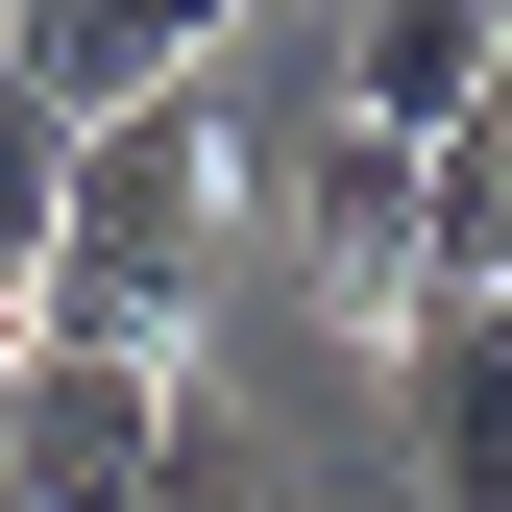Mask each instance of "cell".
I'll list each match as a JSON object with an SVG mask.
<instances>
[{"instance_id":"obj_1","label":"cell","mask_w":512,"mask_h":512,"mask_svg":"<svg viewBox=\"0 0 512 512\" xmlns=\"http://www.w3.org/2000/svg\"><path fill=\"white\" fill-rule=\"evenodd\" d=\"M220 244H244V122L171 74V98H98L74 122V196H49V269H25V342H196V293H220Z\"/></svg>"},{"instance_id":"obj_2","label":"cell","mask_w":512,"mask_h":512,"mask_svg":"<svg viewBox=\"0 0 512 512\" xmlns=\"http://www.w3.org/2000/svg\"><path fill=\"white\" fill-rule=\"evenodd\" d=\"M147 464H171L147 342H25L0 366V512H147Z\"/></svg>"},{"instance_id":"obj_3","label":"cell","mask_w":512,"mask_h":512,"mask_svg":"<svg viewBox=\"0 0 512 512\" xmlns=\"http://www.w3.org/2000/svg\"><path fill=\"white\" fill-rule=\"evenodd\" d=\"M391 439H415V512H512V293L464 269L391 293Z\"/></svg>"},{"instance_id":"obj_4","label":"cell","mask_w":512,"mask_h":512,"mask_svg":"<svg viewBox=\"0 0 512 512\" xmlns=\"http://www.w3.org/2000/svg\"><path fill=\"white\" fill-rule=\"evenodd\" d=\"M244 220H293V269L342 293V317H391V293H415V147H391V122L244 147Z\"/></svg>"},{"instance_id":"obj_5","label":"cell","mask_w":512,"mask_h":512,"mask_svg":"<svg viewBox=\"0 0 512 512\" xmlns=\"http://www.w3.org/2000/svg\"><path fill=\"white\" fill-rule=\"evenodd\" d=\"M220 25H244V0H0V49H25V74L74 98V122H98V98H171Z\"/></svg>"},{"instance_id":"obj_6","label":"cell","mask_w":512,"mask_h":512,"mask_svg":"<svg viewBox=\"0 0 512 512\" xmlns=\"http://www.w3.org/2000/svg\"><path fill=\"white\" fill-rule=\"evenodd\" d=\"M464 98H488V0H342V122L439 147Z\"/></svg>"},{"instance_id":"obj_7","label":"cell","mask_w":512,"mask_h":512,"mask_svg":"<svg viewBox=\"0 0 512 512\" xmlns=\"http://www.w3.org/2000/svg\"><path fill=\"white\" fill-rule=\"evenodd\" d=\"M415 269H464V293H512V74L415 147Z\"/></svg>"},{"instance_id":"obj_8","label":"cell","mask_w":512,"mask_h":512,"mask_svg":"<svg viewBox=\"0 0 512 512\" xmlns=\"http://www.w3.org/2000/svg\"><path fill=\"white\" fill-rule=\"evenodd\" d=\"M49 196H74V98L0 49V317H25V269H49Z\"/></svg>"},{"instance_id":"obj_9","label":"cell","mask_w":512,"mask_h":512,"mask_svg":"<svg viewBox=\"0 0 512 512\" xmlns=\"http://www.w3.org/2000/svg\"><path fill=\"white\" fill-rule=\"evenodd\" d=\"M147 512H293V488H269V439H244L196 366H171V464H147Z\"/></svg>"},{"instance_id":"obj_10","label":"cell","mask_w":512,"mask_h":512,"mask_svg":"<svg viewBox=\"0 0 512 512\" xmlns=\"http://www.w3.org/2000/svg\"><path fill=\"white\" fill-rule=\"evenodd\" d=\"M488 74H512V0H488Z\"/></svg>"}]
</instances>
